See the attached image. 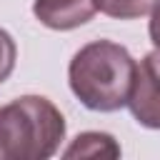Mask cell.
<instances>
[{"instance_id": "cell-2", "label": "cell", "mask_w": 160, "mask_h": 160, "mask_svg": "<svg viewBox=\"0 0 160 160\" xmlns=\"http://www.w3.org/2000/svg\"><path fill=\"white\" fill-rule=\"evenodd\" d=\"M65 140L62 112L42 95H22L0 108V160H45Z\"/></svg>"}, {"instance_id": "cell-3", "label": "cell", "mask_w": 160, "mask_h": 160, "mask_svg": "<svg viewBox=\"0 0 160 160\" xmlns=\"http://www.w3.org/2000/svg\"><path fill=\"white\" fill-rule=\"evenodd\" d=\"M132 118L150 130H160V52H148L135 65V78L128 98Z\"/></svg>"}, {"instance_id": "cell-1", "label": "cell", "mask_w": 160, "mask_h": 160, "mask_svg": "<svg viewBox=\"0 0 160 160\" xmlns=\"http://www.w3.org/2000/svg\"><path fill=\"white\" fill-rule=\"evenodd\" d=\"M132 78V55L112 40H92L82 45L68 68L72 95L95 112H115L128 105Z\"/></svg>"}, {"instance_id": "cell-7", "label": "cell", "mask_w": 160, "mask_h": 160, "mask_svg": "<svg viewBox=\"0 0 160 160\" xmlns=\"http://www.w3.org/2000/svg\"><path fill=\"white\" fill-rule=\"evenodd\" d=\"M15 60H18V48L15 40L8 30L0 28V82H5L12 70H15Z\"/></svg>"}, {"instance_id": "cell-8", "label": "cell", "mask_w": 160, "mask_h": 160, "mask_svg": "<svg viewBox=\"0 0 160 160\" xmlns=\"http://www.w3.org/2000/svg\"><path fill=\"white\" fill-rule=\"evenodd\" d=\"M150 40H152V45H155V50L160 52V2L150 10Z\"/></svg>"}, {"instance_id": "cell-5", "label": "cell", "mask_w": 160, "mask_h": 160, "mask_svg": "<svg viewBox=\"0 0 160 160\" xmlns=\"http://www.w3.org/2000/svg\"><path fill=\"white\" fill-rule=\"evenodd\" d=\"M62 158H105V160H115L120 158V145L115 142V138L110 132H98V130H88L80 132L62 152Z\"/></svg>"}, {"instance_id": "cell-6", "label": "cell", "mask_w": 160, "mask_h": 160, "mask_svg": "<svg viewBox=\"0 0 160 160\" xmlns=\"http://www.w3.org/2000/svg\"><path fill=\"white\" fill-rule=\"evenodd\" d=\"M95 2H98V10L110 15V18L135 20V18L148 15L160 0H95Z\"/></svg>"}, {"instance_id": "cell-4", "label": "cell", "mask_w": 160, "mask_h": 160, "mask_svg": "<svg viewBox=\"0 0 160 160\" xmlns=\"http://www.w3.org/2000/svg\"><path fill=\"white\" fill-rule=\"evenodd\" d=\"M35 18L50 30H72L92 20L98 12L95 0H35Z\"/></svg>"}]
</instances>
